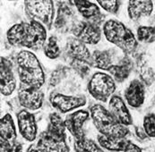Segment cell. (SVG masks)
Instances as JSON below:
<instances>
[{
    "label": "cell",
    "mask_w": 155,
    "mask_h": 152,
    "mask_svg": "<svg viewBox=\"0 0 155 152\" xmlns=\"http://www.w3.org/2000/svg\"><path fill=\"white\" fill-rule=\"evenodd\" d=\"M16 89V80L12 70V63L1 57L0 61V90L3 96H10Z\"/></svg>",
    "instance_id": "7c38bea8"
},
{
    "label": "cell",
    "mask_w": 155,
    "mask_h": 152,
    "mask_svg": "<svg viewBox=\"0 0 155 152\" xmlns=\"http://www.w3.org/2000/svg\"><path fill=\"white\" fill-rule=\"evenodd\" d=\"M123 152H142V150L137 145H135L134 143L129 141V143L127 144L126 150Z\"/></svg>",
    "instance_id": "1f68e13d"
},
{
    "label": "cell",
    "mask_w": 155,
    "mask_h": 152,
    "mask_svg": "<svg viewBox=\"0 0 155 152\" xmlns=\"http://www.w3.org/2000/svg\"><path fill=\"white\" fill-rule=\"evenodd\" d=\"M36 147L42 152H69L67 141L58 140L50 136L47 131L41 133Z\"/></svg>",
    "instance_id": "4fadbf2b"
},
{
    "label": "cell",
    "mask_w": 155,
    "mask_h": 152,
    "mask_svg": "<svg viewBox=\"0 0 155 152\" xmlns=\"http://www.w3.org/2000/svg\"><path fill=\"white\" fill-rule=\"evenodd\" d=\"M98 5L110 14H117L119 9V1L117 0H98Z\"/></svg>",
    "instance_id": "f546056e"
},
{
    "label": "cell",
    "mask_w": 155,
    "mask_h": 152,
    "mask_svg": "<svg viewBox=\"0 0 155 152\" xmlns=\"http://www.w3.org/2000/svg\"><path fill=\"white\" fill-rule=\"evenodd\" d=\"M66 130H67V127L65 125V121H63L61 116L58 113L50 114L49 123H48L46 131L53 138H56L61 141H67Z\"/></svg>",
    "instance_id": "ac0fdd59"
},
{
    "label": "cell",
    "mask_w": 155,
    "mask_h": 152,
    "mask_svg": "<svg viewBox=\"0 0 155 152\" xmlns=\"http://www.w3.org/2000/svg\"><path fill=\"white\" fill-rule=\"evenodd\" d=\"M74 148L76 152H104L95 141L86 137L81 140H75Z\"/></svg>",
    "instance_id": "d4e9b609"
},
{
    "label": "cell",
    "mask_w": 155,
    "mask_h": 152,
    "mask_svg": "<svg viewBox=\"0 0 155 152\" xmlns=\"http://www.w3.org/2000/svg\"><path fill=\"white\" fill-rule=\"evenodd\" d=\"M45 56L50 59H56L60 56V48L56 37H49L43 47Z\"/></svg>",
    "instance_id": "484cf974"
},
{
    "label": "cell",
    "mask_w": 155,
    "mask_h": 152,
    "mask_svg": "<svg viewBox=\"0 0 155 152\" xmlns=\"http://www.w3.org/2000/svg\"><path fill=\"white\" fill-rule=\"evenodd\" d=\"M67 53L74 59L90 63L91 55L88 47L77 38H70L67 40Z\"/></svg>",
    "instance_id": "e0dca14e"
},
{
    "label": "cell",
    "mask_w": 155,
    "mask_h": 152,
    "mask_svg": "<svg viewBox=\"0 0 155 152\" xmlns=\"http://www.w3.org/2000/svg\"><path fill=\"white\" fill-rule=\"evenodd\" d=\"M110 111L117 119V121L125 125L128 126L133 124V118L127 108L126 103L119 96H112L109 103Z\"/></svg>",
    "instance_id": "5bb4252c"
},
{
    "label": "cell",
    "mask_w": 155,
    "mask_h": 152,
    "mask_svg": "<svg viewBox=\"0 0 155 152\" xmlns=\"http://www.w3.org/2000/svg\"><path fill=\"white\" fill-rule=\"evenodd\" d=\"M47 42V30L41 23L36 21L25 22V34L22 47L39 50Z\"/></svg>",
    "instance_id": "8992f818"
},
{
    "label": "cell",
    "mask_w": 155,
    "mask_h": 152,
    "mask_svg": "<svg viewBox=\"0 0 155 152\" xmlns=\"http://www.w3.org/2000/svg\"><path fill=\"white\" fill-rule=\"evenodd\" d=\"M125 98L130 107L134 108L142 107L145 99V89L143 84L138 80L132 81L125 90Z\"/></svg>",
    "instance_id": "9a60e30c"
},
{
    "label": "cell",
    "mask_w": 155,
    "mask_h": 152,
    "mask_svg": "<svg viewBox=\"0 0 155 152\" xmlns=\"http://www.w3.org/2000/svg\"><path fill=\"white\" fill-rule=\"evenodd\" d=\"M89 117V112L85 110H77L67 116L65 120L67 130H68L75 140H81L85 137L84 125Z\"/></svg>",
    "instance_id": "8fae6325"
},
{
    "label": "cell",
    "mask_w": 155,
    "mask_h": 152,
    "mask_svg": "<svg viewBox=\"0 0 155 152\" xmlns=\"http://www.w3.org/2000/svg\"><path fill=\"white\" fill-rule=\"evenodd\" d=\"M116 90V83L112 76L102 73H95L88 83V91L90 95L95 99L107 102L110 99Z\"/></svg>",
    "instance_id": "277c9868"
},
{
    "label": "cell",
    "mask_w": 155,
    "mask_h": 152,
    "mask_svg": "<svg viewBox=\"0 0 155 152\" xmlns=\"http://www.w3.org/2000/svg\"><path fill=\"white\" fill-rule=\"evenodd\" d=\"M98 141L101 148L110 151H124L130 141L126 138L110 137L103 134L98 135Z\"/></svg>",
    "instance_id": "d6986e66"
},
{
    "label": "cell",
    "mask_w": 155,
    "mask_h": 152,
    "mask_svg": "<svg viewBox=\"0 0 155 152\" xmlns=\"http://www.w3.org/2000/svg\"><path fill=\"white\" fill-rule=\"evenodd\" d=\"M153 11V1L131 0L128 2L127 12L131 20L137 21L143 16H150Z\"/></svg>",
    "instance_id": "2e32d148"
},
{
    "label": "cell",
    "mask_w": 155,
    "mask_h": 152,
    "mask_svg": "<svg viewBox=\"0 0 155 152\" xmlns=\"http://www.w3.org/2000/svg\"><path fill=\"white\" fill-rule=\"evenodd\" d=\"M0 137L7 141H16V128L10 114L5 115L0 120Z\"/></svg>",
    "instance_id": "44dd1931"
},
{
    "label": "cell",
    "mask_w": 155,
    "mask_h": 152,
    "mask_svg": "<svg viewBox=\"0 0 155 152\" xmlns=\"http://www.w3.org/2000/svg\"><path fill=\"white\" fill-rule=\"evenodd\" d=\"M131 63L128 60H123L119 65H113L109 69V73H110L112 78L119 82H124L130 74L131 72Z\"/></svg>",
    "instance_id": "cb8c5ba5"
},
{
    "label": "cell",
    "mask_w": 155,
    "mask_h": 152,
    "mask_svg": "<svg viewBox=\"0 0 155 152\" xmlns=\"http://www.w3.org/2000/svg\"><path fill=\"white\" fill-rule=\"evenodd\" d=\"M90 113L96 129L101 134L116 138H126L128 134L127 127L121 125L110 111L103 106L93 105L90 108Z\"/></svg>",
    "instance_id": "7a4b0ae2"
},
{
    "label": "cell",
    "mask_w": 155,
    "mask_h": 152,
    "mask_svg": "<svg viewBox=\"0 0 155 152\" xmlns=\"http://www.w3.org/2000/svg\"><path fill=\"white\" fill-rule=\"evenodd\" d=\"M75 38L82 42L89 45H96L101 37V31L99 25L95 22H82L75 25L73 31Z\"/></svg>",
    "instance_id": "9c48e42d"
},
{
    "label": "cell",
    "mask_w": 155,
    "mask_h": 152,
    "mask_svg": "<svg viewBox=\"0 0 155 152\" xmlns=\"http://www.w3.org/2000/svg\"><path fill=\"white\" fill-rule=\"evenodd\" d=\"M103 32L108 41L118 47L124 53L131 54L137 47L134 33L121 22L109 20L103 26Z\"/></svg>",
    "instance_id": "3957f363"
},
{
    "label": "cell",
    "mask_w": 155,
    "mask_h": 152,
    "mask_svg": "<svg viewBox=\"0 0 155 152\" xmlns=\"http://www.w3.org/2000/svg\"><path fill=\"white\" fill-rule=\"evenodd\" d=\"M51 106L61 114H66L72 110L84 107L86 104L84 96H67L60 93H51L49 96Z\"/></svg>",
    "instance_id": "52a82bcc"
},
{
    "label": "cell",
    "mask_w": 155,
    "mask_h": 152,
    "mask_svg": "<svg viewBox=\"0 0 155 152\" xmlns=\"http://www.w3.org/2000/svg\"><path fill=\"white\" fill-rule=\"evenodd\" d=\"M90 64L93 67L109 71V69L113 65L111 55L109 51H94V53L91 57Z\"/></svg>",
    "instance_id": "7402d4cb"
},
{
    "label": "cell",
    "mask_w": 155,
    "mask_h": 152,
    "mask_svg": "<svg viewBox=\"0 0 155 152\" xmlns=\"http://www.w3.org/2000/svg\"><path fill=\"white\" fill-rule=\"evenodd\" d=\"M44 94L41 89L30 87L20 83L18 100L22 108L28 110H38L42 107Z\"/></svg>",
    "instance_id": "ba28073f"
},
{
    "label": "cell",
    "mask_w": 155,
    "mask_h": 152,
    "mask_svg": "<svg viewBox=\"0 0 155 152\" xmlns=\"http://www.w3.org/2000/svg\"><path fill=\"white\" fill-rule=\"evenodd\" d=\"M154 100H155V98H154Z\"/></svg>",
    "instance_id": "836d02e7"
},
{
    "label": "cell",
    "mask_w": 155,
    "mask_h": 152,
    "mask_svg": "<svg viewBox=\"0 0 155 152\" xmlns=\"http://www.w3.org/2000/svg\"><path fill=\"white\" fill-rule=\"evenodd\" d=\"M143 130L146 135L155 138V113L148 114L143 118Z\"/></svg>",
    "instance_id": "83f0119b"
},
{
    "label": "cell",
    "mask_w": 155,
    "mask_h": 152,
    "mask_svg": "<svg viewBox=\"0 0 155 152\" xmlns=\"http://www.w3.org/2000/svg\"><path fill=\"white\" fill-rule=\"evenodd\" d=\"M87 64H88L87 62L74 60V62L72 63V65L82 76H84L88 73L89 72V67L87 66Z\"/></svg>",
    "instance_id": "4dcf8cb0"
},
{
    "label": "cell",
    "mask_w": 155,
    "mask_h": 152,
    "mask_svg": "<svg viewBox=\"0 0 155 152\" xmlns=\"http://www.w3.org/2000/svg\"><path fill=\"white\" fill-rule=\"evenodd\" d=\"M18 129L22 137L27 141L31 142L37 138L38 127L34 115L25 109L17 114Z\"/></svg>",
    "instance_id": "30bf717a"
},
{
    "label": "cell",
    "mask_w": 155,
    "mask_h": 152,
    "mask_svg": "<svg viewBox=\"0 0 155 152\" xmlns=\"http://www.w3.org/2000/svg\"><path fill=\"white\" fill-rule=\"evenodd\" d=\"M25 34V22H20L13 25L6 32L8 43L12 46H22L24 40Z\"/></svg>",
    "instance_id": "603a6c76"
},
{
    "label": "cell",
    "mask_w": 155,
    "mask_h": 152,
    "mask_svg": "<svg viewBox=\"0 0 155 152\" xmlns=\"http://www.w3.org/2000/svg\"><path fill=\"white\" fill-rule=\"evenodd\" d=\"M138 40L144 43H152L155 40V27L141 26L137 30Z\"/></svg>",
    "instance_id": "4316f807"
},
{
    "label": "cell",
    "mask_w": 155,
    "mask_h": 152,
    "mask_svg": "<svg viewBox=\"0 0 155 152\" xmlns=\"http://www.w3.org/2000/svg\"><path fill=\"white\" fill-rule=\"evenodd\" d=\"M24 7L31 21L41 23L46 29L50 30L54 19V2L51 0L24 1Z\"/></svg>",
    "instance_id": "5b68a950"
},
{
    "label": "cell",
    "mask_w": 155,
    "mask_h": 152,
    "mask_svg": "<svg viewBox=\"0 0 155 152\" xmlns=\"http://www.w3.org/2000/svg\"><path fill=\"white\" fill-rule=\"evenodd\" d=\"M1 152H22V146L17 141H7L0 139Z\"/></svg>",
    "instance_id": "f1b7e54d"
},
{
    "label": "cell",
    "mask_w": 155,
    "mask_h": 152,
    "mask_svg": "<svg viewBox=\"0 0 155 152\" xmlns=\"http://www.w3.org/2000/svg\"><path fill=\"white\" fill-rule=\"evenodd\" d=\"M26 152H42L41 150H40L37 147H36V145H31V146H30V148L27 150V151Z\"/></svg>",
    "instance_id": "d6a6232c"
},
{
    "label": "cell",
    "mask_w": 155,
    "mask_h": 152,
    "mask_svg": "<svg viewBox=\"0 0 155 152\" xmlns=\"http://www.w3.org/2000/svg\"><path fill=\"white\" fill-rule=\"evenodd\" d=\"M16 62L20 83L41 89L45 82V75L37 57L29 50H22L18 54Z\"/></svg>",
    "instance_id": "6da1fadb"
},
{
    "label": "cell",
    "mask_w": 155,
    "mask_h": 152,
    "mask_svg": "<svg viewBox=\"0 0 155 152\" xmlns=\"http://www.w3.org/2000/svg\"><path fill=\"white\" fill-rule=\"evenodd\" d=\"M72 2L74 3L81 15H83V17H84L87 20L93 21L92 22H95V21L98 20L101 15L99 6L94 3L83 0H75Z\"/></svg>",
    "instance_id": "ffe728a7"
}]
</instances>
